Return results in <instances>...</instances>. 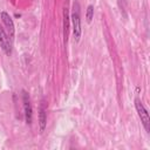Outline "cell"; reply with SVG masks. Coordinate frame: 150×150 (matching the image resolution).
I'll return each mask as SVG.
<instances>
[{
    "label": "cell",
    "mask_w": 150,
    "mask_h": 150,
    "mask_svg": "<svg viewBox=\"0 0 150 150\" xmlns=\"http://www.w3.org/2000/svg\"><path fill=\"white\" fill-rule=\"evenodd\" d=\"M73 14H71V21H73V32L75 36V41L77 42L81 38V18H80V5L77 1L74 2L73 5Z\"/></svg>",
    "instance_id": "6da1fadb"
},
{
    "label": "cell",
    "mask_w": 150,
    "mask_h": 150,
    "mask_svg": "<svg viewBox=\"0 0 150 150\" xmlns=\"http://www.w3.org/2000/svg\"><path fill=\"white\" fill-rule=\"evenodd\" d=\"M135 107H136V110L138 112V116L141 118V122L145 129L146 132H149L150 130V118H149V114L146 111V109L144 108L143 103L141 102L139 98H135Z\"/></svg>",
    "instance_id": "7a4b0ae2"
},
{
    "label": "cell",
    "mask_w": 150,
    "mask_h": 150,
    "mask_svg": "<svg viewBox=\"0 0 150 150\" xmlns=\"http://www.w3.org/2000/svg\"><path fill=\"white\" fill-rule=\"evenodd\" d=\"M22 101H23V110H25V120L27 124L32 123V115H33V110H32V104H30V98L27 91L22 90Z\"/></svg>",
    "instance_id": "3957f363"
},
{
    "label": "cell",
    "mask_w": 150,
    "mask_h": 150,
    "mask_svg": "<svg viewBox=\"0 0 150 150\" xmlns=\"http://www.w3.org/2000/svg\"><path fill=\"white\" fill-rule=\"evenodd\" d=\"M0 46L6 55L9 56L12 54V43H11L9 36L6 34V32L4 30V28L1 26H0Z\"/></svg>",
    "instance_id": "277c9868"
},
{
    "label": "cell",
    "mask_w": 150,
    "mask_h": 150,
    "mask_svg": "<svg viewBox=\"0 0 150 150\" xmlns=\"http://www.w3.org/2000/svg\"><path fill=\"white\" fill-rule=\"evenodd\" d=\"M0 18H1L2 22L5 23L6 28L8 29V32H9V36H11V38H13V35H14V23H13L12 18H11V16H9V14H8V13H6V12H1Z\"/></svg>",
    "instance_id": "5b68a950"
},
{
    "label": "cell",
    "mask_w": 150,
    "mask_h": 150,
    "mask_svg": "<svg viewBox=\"0 0 150 150\" xmlns=\"http://www.w3.org/2000/svg\"><path fill=\"white\" fill-rule=\"evenodd\" d=\"M46 124H47V116H46V107H45V101H41L40 104V110H39V125H40V130L43 131L46 129Z\"/></svg>",
    "instance_id": "8992f818"
},
{
    "label": "cell",
    "mask_w": 150,
    "mask_h": 150,
    "mask_svg": "<svg viewBox=\"0 0 150 150\" xmlns=\"http://www.w3.org/2000/svg\"><path fill=\"white\" fill-rule=\"evenodd\" d=\"M63 27H64L63 36H64V41H67V38H68V12L67 9H64L63 12Z\"/></svg>",
    "instance_id": "52a82bcc"
},
{
    "label": "cell",
    "mask_w": 150,
    "mask_h": 150,
    "mask_svg": "<svg viewBox=\"0 0 150 150\" xmlns=\"http://www.w3.org/2000/svg\"><path fill=\"white\" fill-rule=\"evenodd\" d=\"M93 16H94V6L93 5H89L88 8H87V15H86L87 22H91Z\"/></svg>",
    "instance_id": "ba28073f"
}]
</instances>
